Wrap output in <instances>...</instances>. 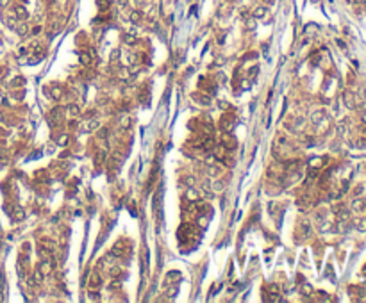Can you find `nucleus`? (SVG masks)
I'll list each match as a JSON object with an SVG mask.
<instances>
[{
  "mask_svg": "<svg viewBox=\"0 0 366 303\" xmlns=\"http://www.w3.org/2000/svg\"><path fill=\"white\" fill-rule=\"evenodd\" d=\"M234 121H236V118H234L232 114H225V116L221 118V128H223L225 132H230V130L234 128V125H236Z\"/></svg>",
  "mask_w": 366,
  "mask_h": 303,
  "instance_id": "f257e3e1",
  "label": "nucleus"
},
{
  "mask_svg": "<svg viewBox=\"0 0 366 303\" xmlns=\"http://www.w3.org/2000/svg\"><path fill=\"white\" fill-rule=\"evenodd\" d=\"M95 128H98V121H97V120H91V121H88V123H84V125L80 127L82 132H91V130H95Z\"/></svg>",
  "mask_w": 366,
  "mask_h": 303,
  "instance_id": "f03ea898",
  "label": "nucleus"
},
{
  "mask_svg": "<svg viewBox=\"0 0 366 303\" xmlns=\"http://www.w3.org/2000/svg\"><path fill=\"white\" fill-rule=\"evenodd\" d=\"M111 255H113V257H122V255H123V241H118V243L114 244V248L111 250Z\"/></svg>",
  "mask_w": 366,
  "mask_h": 303,
  "instance_id": "7ed1b4c3",
  "label": "nucleus"
},
{
  "mask_svg": "<svg viewBox=\"0 0 366 303\" xmlns=\"http://www.w3.org/2000/svg\"><path fill=\"white\" fill-rule=\"evenodd\" d=\"M14 16H16L18 20H25V18L29 16V12H27V9H25L23 5H18V7L14 9Z\"/></svg>",
  "mask_w": 366,
  "mask_h": 303,
  "instance_id": "20e7f679",
  "label": "nucleus"
},
{
  "mask_svg": "<svg viewBox=\"0 0 366 303\" xmlns=\"http://www.w3.org/2000/svg\"><path fill=\"white\" fill-rule=\"evenodd\" d=\"M266 12H268V9H266V7H263V5H259V7H255V9H254L252 16H254V18H257V20H261V18H264V16H266Z\"/></svg>",
  "mask_w": 366,
  "mask_h": 303,
  "instance_id": "39448f33",
  "label": "nucleus"
},
{
  "mask_svg": "<svg viewBox=\"0 0 366 303\" xmlns=\"http://www.w3.org/2000/svg\"><path fill=\"white\" fill-rule=\"evenodd\" d=\"M39 246L45 248V250H48V252H54V250H55V243L50 241V239H41V241H39Z\"/></svg>",
  "mask_w": 366,
  "mask_h": 303,
  "instance_id": "423d86ee",
  "label": "nucleus"
},
{
  "mask_svg": "<svg viewBox=\"0 0 366 303\" xmlns=\"http://www.w3.org/2000/svg\"><path fill=\"white\" fill-rule=\"evenodd\" d=\"M193 98H195L196 102H200V103H204V105H207V103H211V98H209V96H204L202 93H195V95H193Z\"/></svg>",
  "mask_w": 366,
  "mask_h": 303,
  "instance_id": "0eeeda50",
  "label": "nucleus"
},
{
  "mask_svg": "<svg viewBox=\"0 0 366 303\" xmlns=\"http://www.w3.org/2000/svg\"><path fill=\"white\" fill-rule=\"evenodd\" d=\"M79 61H80V62H82L84 66H89V64H91V55H89V54H84V52H82V54L79 55Z\"/></svg>",
  "mask_w": 366,
  "mask_h": 303,
  "instance_id": "6e6552de",
  "label": "nucleus"
},
{
  "mask_svg": "<svg viewBox=\"0 0 366 303\" xmlns=\"http://www.w3.org/2000/svg\"><path fill=\"white\" fill-rule=\"evenodd\" d=\"M16 32H18L20 36H25V34H29V25H27V23H20V25L16 27Z\"/></svg>",
  "mask_w": 366,
  "mask_h": 303,
  "instance_id": "1a4fd4ad",
  "label": "nucleus"
},
{
  "mask_svg": "<svg viewBox=\"0 0 366 303\" xmlns=\"http://www.w3.org/2000/svg\"><path fill=\"white\" fill-rule=\"evenodd\" d=\"M100 284H102V280H100V275H98V273H95V275L91 277V282H89V285H91V287H100Z\"/></svg>",
  "mask_w": 366,
  "mask_h": 303,
  "instance_id": "9d476101",
  "label": "nucleus"
},
{
  "mask_svg": "<svg viewBox=\"0 0 366 303\" xmlns=\"http://www.w3.org/2000/svg\"><path fill=\"white\" fill-rule=\"evenodd\" d=\"M123 41H125L127 45H131V46H132V45H136V41H138V39H136V36H134V34H125V36H123Z\"/></svg>",
  "mask_w": 366,
  "mask_h": 303,
  "instance_id": "9b49d317",
  "label": "nucleus"
},
{
  "mask_svg": "<svg viewBox=\"0 0 366 303\" xmlns=\"http://www.w3.org/2000/svg\"><path fill=\"white\" fill-rule=\"evenodd\" d=\"M68 112H70L72 116H79V114H80V109H79L77 103H72V105H68Z\"/></svg>",
  "mask_w": 366,
  "mask_h": 303,
  "instance_id": "f8f14e48",
  "label": "nucleus"
},
{
  "mask_svg": "<svg viewBox=\"0 0 366 303\" xmlns=\"http://www.w3.org/2000/svg\"><path fill=\"white\" fill-rule=\"evenodd\" d=\"M97 5H98V9H100V11H106V9H109L111 0H97Z\"/></svg>",
  "mask_w": 366,
  "mask_h": 303,
  "instance_id": "ddd939ff",
  "label": "nucleus"
},
{
  "mask_svg": "<svg viewBox=\"0 0 366 303\" xmlns=\"http://www.w3.org/2000/svg\"><path fill=\"white\" fill-rule=\"evenodd\" d=\"M131 21L132 23H139L141 21V12L139 11H132L131 12Z\"/></svg>",
  "mask_w": 366,
  "mask_h": 303,
  "instance_id": "4468645a",
  "label": "nucleus"
},
{
  "mask_svg": "<svg viewBox=\"0 0 366 303\" xmlns=\"http://www.w3.org/2000/svg\"><path fill=\"white\" fill-rule=\"evenodd\" d=\"M302 294L304 296H311L313 294V287L309 284H302Z\"/></svg>",
  "mask_w": 366,
  "mask_h": 303,
  "instance_id": "2eb2a0df",
  "label": "nucleus"
},
{
  "mask_svg": "<svg viewBox=\"0 0 366 303\" xmlns=\"http://www.w3.org/2000/svg\"><path fill=\"white\" fill-rule=\"evenodd\" d=\"M323 116H325V112H323V111H318V112H314V114L311 116V120H313V123H318Z\"/></svg>",
  "mask_w": 366,
  "mask_h": 303,
  "instance_id": "dca6fc26",
  "label": "nucleus"
},
{
  "mask_svg": "<svg viewBox=\"0 0 366 303\" xmlns=\"http://www.w3.org/2000/svg\"><path fill=\"white\" fill-rule=\"evenodd\" d=\"M118 59H120V50H113L111 55H109V61L111 62H118Z\"/></svg>",
  "mask_w": 366,
  "mask_h": 303,
  "instance_id": "f3484780",
  "label": "nucleus"
},
{
  "mask_svg": "<svg viewBox=\"0 0 366 303\" xmlns=\"http://www.w3.org/2000/svg\"><path fill=\"white\" fill-rule=\"evenodd\" d=\"M25 218V211L23 209H16V212H14V219L16 221H21Z\"/></svg>",
  "mask_w": 366,
  "mask_h": 303,
  "instance_id": "a211bd4d",
  "label": "nucleus"
},
{
  "mask_svg": "<svg viewBox=\"0 0 366 303\" xmlns=\"http://www.w3.org/2000/svg\"><path fill=\"white\" fill-rule=\"evenodd\" d=\"M345 103H347V107H354V100H352V93H345Z\"/></svg>",
  "mask_w": 366,
  "mask_h": 303,
  "instance_id": "6ab92c4d",
  "label": "nucleus"
},
{
  "mask_svg": "<svg viewBox=\"0 0 366 303\" xmlns=\"http://www.w3.org/2000/svg\"><path fill=\"white\" fill-rule=\"evenodd\" d=\"M55 143H57L59 146H64V145L68 143V136H66V134H63V136H59V139H57Z\"/></svg>",
  "mask_w": 366,
  "mask_h": 303,
  "instance_id": "aec40b11",
  "label": "nucleus"
},
{
  "mask_svg": "<svg viewBox=\"0 0 366 303\" xmlns=\"http://www.w3.org/2000/svg\"><path fill=\"white\" fill-rule=\"evenodd\" d=\"M106 159V152L102 150V152H98V157H95V164L98 166V164H102V161Z\"/></svg>",
  "mask_w": 366,
  "mask_h": 303,
  "instance_id": "412c9836",
  "label": "nucleus"
},
{
  "mask_svg": "<svg viewBox=\"0 0 366 303\" xmlns=\"http://www.w3.org/2000/svg\"><path fill=\"white\" fill-rule=\"evenodd\" d=\"M363 205H365V203H363L361 200H356V202L352 203V207H354V211H363Z\"/></svg>",
  "mask_w": 366,
  "mask_h": 303,
  "instance_id": "4be33fe9",
  "label": "nucleus"
},
{
  "mask_svg": "<svg viewBox=\"0 0 366 303\" xmlns=\"http://www.w3.org/2000/svg\"><path fill=\"white\" fill-rule=\"evenodd\" d=\"M356 227H357V230H361V232H365V230H366V219H359Z\"/></svg>",
  "mask_w": 366,
  "mask_h": 303,
  "instance_id": "5701e85b",
  "label": "nucleus"
},
{
  "mask_svg": "<svg viewBox=\"0 0 366 303\" xmlns=\"http://www.w3.org/2000/svg\"><path fill=\"white\" fill-rule=\"evenodd\" d=\"M177 291H179V287H177V285H173V287H170V289H168V291H166V294H170V296H172V298H173V296H175V294H177Z\"/></svg>",
  "mask_w": 366,
  "mask_h": 303,
  "instance_id": "b1692460",
  "label": "nucleus"
},
{
  "mask_svg": "<svg viewBox=\"0 0 366 303\" xmlns=\"http://www.w3.org/2000/svg\"><path fill=\"white\" fill-rule=\"evenodd\" d=\"M109 275H111V277H118V275H120V268H113V269H109Z\"/></svg>",
  "mask_w": 366,
  "mask_h": 303,
  "instance_id": "393cba45",
  "label": "nucleus"
},
{
  "mask_svg": "<svg viewBox=\"0 0 366 303\" xmlns=\"http://www.w3.org/2000/svg\"><path fill=\"white\" fill-rule=\"evenodd\" d=\"M120 125H122V127H129V118H122V120H120Z\"/></svg>",
  "mask_w": 366,
  "mask_h": 303,
  "instance_id": "a878e982",
  "label": "nucleus"
},
{
  "mask_svg": "<svg viewBox=\"0 0 366 303\" xmlns=\"http://www.w3.org/2000/svg\"><path fill=\"white\" fill-rule=\"evenodd\" d=\"M120 287V282H111L109 284V289H118Z\"/></svg>",
  "mask_w": 366,
  "mask_h": 303,
  "instance_id": "bb28decb",
  "label": "nucleus"
},
{
  "mask_svg": "<svg viewBox=\"0 0 366 303\" xmlns=\"http://www.w3.org/2000/svg\"><path fill=\"white\" fill-rule=\"evenodd\" d=\"M268 289H270V293H273V294H277V293H279V287H277V285H270Z\"/></svg>",
  "mask_w": 366,
  "mask_h": 303,
  "instance_id": "cd10ccee",
  "label": "nucleus"
},
{
  "mask_svg": "<svg viewBox=\"0 0 366 303\" xmlns=\"http://www.w3.org/2000/svg\"><path fill=\"white\" fill-rule=\"evenodd\" d=\"M218 105H220V109H223V111L229 107V103H227V102H218Z\"/></svg>",
  "mask_w": 366,
  "mask_h": 303,
  "instance_id": "c85d7f7f",
  "label": "nucleus"
},
{
  "mask_svg": "<svg viewBox=\"0 0 366 303\" xmlns=\"http://www.w3.org/2000/svg\"><path fill=\"white\" fill-rule=\"evenodd\" d=\"M89 298H91V300H95V298L98 300V293H95V291H91V293H89Z\"/></svg>",
  "mask_w": 366,
  "mask_h": 303,
  "instance_id": "c756f323",
  "label": "nucleus"
},
{
  "mask_svg": "<svg viewBox=\"0 0 366 303\" xmlns=\"http://www.w3.org/2000/svg\"><path fill=\"white\" fill-rule=\"evenodd\" d=\"M39 32H41V27H34L32 29V34H39Z\"/></svg>",
  "mask_w": 366,
  "mask_h": 303,
  "instance_id": "7c9ffc66",
  "label": "nucleus"
},
{
  "mask_svg": "<svg viewBox=\"0 0 366 303\" xmlns=\"http://www.w3.org/2000/svg\"><path fill=\"white\" fill-rule=\"evenodd\" d=\"M9 4V0H0V7H5Z\"/></svg>",
  "mask_w": 366,
  "mask_h": 303,
  "instance_id": "2f4dec72",
  "label": "nucleus"
},
{
  "mask_svg": "<svg viewBox=\"0 0 366 303\" xmlns=\"http://www.w3.org/2000/svg\"><path fill=\"white\" fill-rule=\"evenodd\" d=\"M363 118H365V121H366V114H365V116H363Z\"/></svg>",
  "mask_w": 366,
  "mask_h": 303,
  "instance_id": "473e14b6",
  "label": "nucleus"
},
{
  "mask_svg": "<svg viewBox=\"0 0 366 303\" xmlns=\"http://www.w3.org/2000/svg\"><path fill=\"white\" fill-rule=\"evenodd\" d=\"M0 73H2V68H0Z\"/></svg>",
  "mask_w": 366,
  "mask_h": 303,
  "instance_id": "72a5a7b5",
  "label": "nucleus"
}]
</instances>
